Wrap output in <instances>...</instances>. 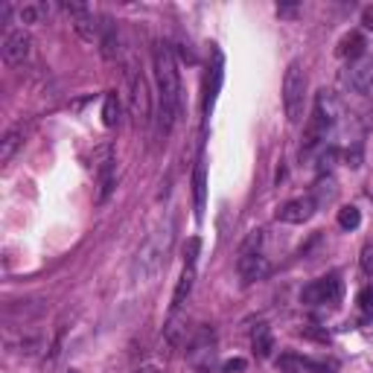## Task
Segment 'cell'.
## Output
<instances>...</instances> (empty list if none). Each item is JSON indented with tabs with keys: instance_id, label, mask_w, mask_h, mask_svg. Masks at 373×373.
Wrapping results in <instances>:
<instances>
[{
	"instance_id": "cell-1",
	"label": "cell",
	"mask_w": 373,
	"mask_h": 373,
	"mask_svg": "<svg viewBox=\"0 0 373 373\" xmlns=\"http://www.w3.org/2000/svg\"><path fill=\"white\" fill-rule=\"evenodd\" d=\"M155 79H158V91H160V132L169 135L172 125L178 120V108H181V73L172 56V47L167 41L155 44Z\"/></svg>"
},
{
	"instance_id": "cell-2",
	"label": "cell",
	"mask_w": 373,
	"mask_h": 373,
	"mask_svg": "<svg viewBox=\"0 0 373 373\" xmlns=\"http://www.w3.org/2000/svg\"><path fill=\"white\" fill-rule=\"evenodd\" d=\"M169 242H172V222L160 224L155 234H149V239L143 242L135 257V280L137 283H149L160 274V268L167 266Z\"/></svg>"
},
{
	"instance_id": "cell-3",
	"label": "cell",
	"mask_w": 373,
	"mask_h": 373,
	"mask_svg": "<svg viewBox=\"0 0 373 373\" xmlns=\"http://www.w3.org/2000/svg\"><path fill=\"white\" fill-rule=\"evenodd\" d=\"M125 79H128V108L137 128H146L152 120V96H149V79H146L143 68H137L135 59H128L125 64Z\"/></svg>"
},
{
	"instance_id": "cell-4",
	"label": "cell",
	"mask_w": 373,
	"mask_h": 373,
	"mask_svg": "<svg viewBox=\"0 0 373 373\" xmlns=\"http://www.w3.org/2000/svg\"><path fill=\"white\" fill-rule=\"evenodd\" d=\"M303 100H306V70L295 59V61H289L286 76H283V108H286L289 123L303 120Z\"/></svg>"
},
{
	"instance_id": "cell-5",
	"label": "cell",
	"mask_w": 373,
	"mask_h": 373,
	"mask_svg": "<svg viewBox=\"0 0 373 373\" xmlns=\"http://www.w3.org/2000/svg\"><path fill=\"white\" fill-rule=\"evenodd\" d=\"M342 298H344V280H342V274H335V271L306 283L300 291L303 306H338Z\"/></svg>"
},
{
	"instance_id": "cell-6",
	"label": "cell",
	"mask_w": 373,
	"mask_h": 373,
	"mask_svg": "<svg viewBox=\"0 0 373 373\" xmlns=\"http://www.w3.org/2000/svg\"><path fill=\"white\" fill-rule=\"evenodd\" d=\"M93 172H96V196L93 201L96 204H105L108 196L114 192V184H117V178H114V169H117V158H114V146L111 143H100L93 149Z\"/></svg>"
},
{
	"instance_id": "cell-7",
	"label": "cell",
	"mask_w": 373,
	"mask_h": 373,
	"mask_svg": "<svg viewBox=\"0 0 373 373\" xmlns=\"http://www.w3.org/2000/svg\"><path fill=\"white\" fill-rule=\"evenodd\" d=\"M64 12L70 15V24L79 38L88 44H100V24H96V15L88 3H64Z\"/></svg>"
},
{
	"instance_id": "cell-8",
	"label": "cell",
	"mask_w": 373,
	"mask_h": 373,
	"mask_svg": "<svg viewBox=\"0 0 373 373\" xmlns=\"http://www.w3.org/2000/svg\"><path fill=\"white\" fill-rule=\"evenodd\" d=\"M187 362L196 367L199 373H207L210 367H213V362H216V342H213V333H207V330H201L199 333V338L190 344V350H187Z\"/></svg>"
},
{
	"instance_id": "cell-9",
	"label": "cell",
	"mask_w": 373,
	"mask_h": 373,
	"mask_svg": "<svg viewBox=\"0 0 373 373\" xmlns=\"http://www.w3.org/2000/svg\"><path fill=\"white\" fill-rule=\"evenodd\" d=\"M344 82L353 93H367L373 88V53H365L362 59L350 61V68L344 73Z\"/></svg>"
},
{
	"instance_id": "cell-10",
	"label": "cell",
	"mask_w": 373,
	"mask_h": 373,
	"mask_svg": "<svg viewBox=\"0 0 373 373\" xmlns=\"http://www.w3.org/2000/svg\"><path fill=\"white\" fill-rule=\"evenodd\" d=\"M315 210H318V204H315L312 196H300V199H291V201L280 204V210L274 216H277V222H283V224H303V222H310L315 216Z\"/></svg>"
},
{
	"instance_id": "cell-11",
	"label": "cell",
	"mask_w": 373,
	"mask_h": 373,
	"mask_svg": "<svg viewBox=\"0 0 373 373\" xmlns=\"http://www.w3.org/2000/svg\"><path fill=\"white\" fill-rule=\"evenodd\" d=\"M32 56V36L26 29H12L3 38V61L6 64H24Z\"/></svg>"
},
{
	"instance_id": "cell-12",
	"label": "cell",
	"mask_w": 373,
	"mask_h": 373,
	"mask_svg": "<svg viewBox=\"0 0 373 373\" xmlns=\"http://www.w3.org/2000/svg\"><path fill=\"white\" fill-rule=\"evenodd\" d=\"M236 271H239L242 283H257V280H266V277H268L271 263H268L263 254H239Z\"/></svg>"
},
{
	"instance_id": "cell-13",
	"label": "cell",
	"mask_w": 373,
	"mask_h": 373,
	"mask_svg": "<svg viewBox=\"0 0 373 373\" xmlns=\"http://www.w3.org/2000/svg\"><path fill=\"white\" fill-rule=\"evenodd\" d=\"M327 123H323L318 114H315V111H312V114H310V120H306V128H303V140H300V160H306V158H310L315 149H318V146L323 143V140H327Z\"/></svg>"
},
{
	"instance_id": "cell-14",
	"label": "cell",
	"mask_w": 373,
	"mask_h": 373,
	"mask_svg": "<svg viewBox=\"0 0 373 373\" xmlns=\"http://www.w3.org/2000/svg\"><path fill=\"white\" fill-rule=\"evenodd\" d=\"M100 53L105 61H114L123 53V41H120V26L111 18H100Z\"/></svg>"
},
{
	"instance_id": "cell-15",
	"label": "cell",
	"mask_w": 373,
	"mask_h": 373,
	"mask_svg": "<svg viewBox=\"0 0 373 373\" xmlns=\"http://www.w3.org/2000/svg\"><path fill=\"white\" fill-rule=\"evenodd\" d=\"M222 79H224V70H222V53H219V56H216V64L210 68V73H207V79H204V114H207V117H210V111H213V105H216Z\"/></svg>"
},
{
	"instance_id": "cell-16",
	"label": "cell",
	"mask_w": 373,
	"mask_h": 373,
	"mask_svg": "<svg viewBox=\"0 0 373 373\" xmlns=\"http://www.w3.org/2000/svg\"><path fill=\"white\" fill-rule=\"evenodd\" d=\"M192 204H196V219H204V207H207V169L204 160H199L192 169Z\"/></svg>"
},
{
	"instance_id": "cell-17",
	"label": "cell",
	"mask_w": 373,
	"mask_h": 373,
	"mask_svg": "<svg viewBox=\"0 0 373 373\" xmlns=\"http://www.w3.org/2000/svg\"><path fill=\"white\" fill-rule=\"evenodd\" d=\"M192 283H196V266H184L181 277L175 283V291H172V303H169V312H178L181 306L187 303L190 291H192Z\"/></svg>"
},
{
	"instance_id": "cell-18",
	"label": "cell",
	"mask_w": 373,
	"mask_h": 373,
	"mask_svg": "<svg viewBox=\"0 0 373 373\" xmlns=\"http://www.w3.org/2000/svg\"><path fill=\"white\" fill-rule=\"evenodd\" d=\"M251 344H254V353L259 356V359H268V356L274 353L277 342H274V333H271L268 323H257L254 333H251Z\"/></svg>"
},
{
	"instance_id": "cell-19",
	"label": "cell",
	"mask_w": 373,
	"mask_h": 373,
	"mask_svg": "<svg viewBox=\"0 0 373 373\" xmlns=\"http://www.w3.org/2000/svg\"><path fill=\"white\" fill-rule=\"evenodd\" d=\"M342 59H350V61H356V59H362L365 53H367V44H365V38H362V32H347V36L338 41V50H335Z\"/></svg>"
},
{
	"instance_id": "cell-20",
	"label": "cell",
	"mask_w": 373,
	"mask_h": 373,
	"mask_svg": "<svg viewBox=\"0 0 373 373\" xmlns=\"http://www.w3.org/2000/svg\"><path fill=\"white\" fill-rule=\"evenodd\" d=\"M21 146H24V125H12L0 140V164H9Z\"/></svg>"
},
{
	"instance_id": "cell-21",
	"label": "cell",
	"mask_w": 373,
	"mask_h": 373,
	"mask_svg": "<svg viewBox=\"0 0 373 373\" xmlns=\"http://www.w3.org/2000/svg\"><path fill=\"white\" fill-rule=\"evenodd\" d=\"M315 114L327 123V125H333L335 123V117H338V102H335V96L330 93V91H318V96H315Z\"/></svg>"
},
{
	"instance_id": "cell-22",
	"label": "cell",
	"mask_w": 373,
	"mask_h": 373,
	"mask_svg": "<svg viewBox=\"0 0 373 373\" xmlns=\"http://www.w3.org/2000/svg\"><path fill=\"white\" fill-rule=\"evenodd\" d=\"M335 196H338V187H335L333 178H330V175H327V178H318V184H315V190H312L315 204H318V207H323V204L335 201Z\"/></svg>"
},
{
	"instance_id": "cell-23",
	"label": "cell",
	"mask_w": 373,
	"mask_h": 373,
	"mask_svg": "<svg viewBox=\"0 0 373 373\" xmlns=\"http://www.w3.org/2000/svg\"><path fill=\"white\" fill-rule=\"evenodd\" d=\"M50 15V9H47L44 3H24L18 9V18L24 26H32V24H44V18Z\"/></svg>"
},
{
	"instance_id": "cell-24",
	"label": "cell",
	"mask_w": 373,
	"mask_h": 373,
	"mask_svg": "<svg viewBox=\"0 0 373 373\" xmlns=\"http://www.w3.org/2000/svg\"><path fill=\"white\" fill-rule=\"evenodd\" d=\"M102 123L108 128H114L120 123V96L117 93H105V102H102Z\"/></svg>"
},
{
	"instance_id": "cell-25",
	"label": "cell",
	"mask_w": 373,
	"mask_h": 373,
	"mask_svg": "<svg viewBox=\"0 0 373 373\" xmlns=\"http://www.w3.org/2000/svg\"><path fill=\"white\" fill-rule=\"evenodd\" d=\"M338 224H342L344 231H356L362 224V213H359V207H342L338 210Z\"/></svg>"
},
{
	"instance_id": "cell-26",
	"label": "cell",
	"mask_w": 373,
	"mask_h": 373,
	"mask_svg": "<svg viewBox=\"0 0 373 373\" xmlns=\"http://www.w3.org/2000/svg\"><path fill=\"white\" fill-rule=\"evenodd\" d=\"M239 254H263V231L254 228V231L245 236V242L239 245Z\"/></svg>"
},
{
	"instance_id": "cell-27",
	"label": "cell",
	"mask_w": 373,
	"mask_h": 373,
	"mask_svg": "<svg viewBox=\"0 0 373 373\" xmlns=\"http://www.w3.org/2000/svg\"><path fill=\"white\" fill-rule=\"evenodd\" d=\"M199 251H201V239L199 236H190L187 245H184V266H196Z\"/></svg>"
},
{
	"instance_id": "cell-28",
	"label": "cell",
	"mask_w": 373,
	"mask_h": 373,
	"mask_svg": "<svg viewBox=\"0 0 373 373\" xmlns=\"http://www.w3.org/2000/svg\"><path fill=\"white\" fill-rule=\"evenodd\" d=\"M359 306H362L365 312H373V283L359 291Z\"/></svg>"
},
{
	"instance_id": "cell-29",
	"label": "cell",
	"mask_w": 373,
	"mask_h": 373,
	"mask_svg": "<svg viewBox=\"0 0 373 373\" xmlns=\"http://www.w3.org/2000/svg\"><path fill=\"white\" fill-rule=\"evenodd\" d=\"M362 271L373 274V245H365V251H362Z\"/></svg>"
},
{
	"instance_id": "cell-30",
	"label": "cell",
	"mask_w": 373,
	"mask_h": 373,
	"mask_svg": "<svg viewBox=\"0 0 373 373\" xmlns=\"http://www.w3.org/2000/svg\"><path fill=\"white\" fill-rule=\"evenodd\" d=\"M347 167H353V169H359V167H362V149H359V146L347 149Z\"/></svg>"
},
{
	"instance_id": "cell-31",
	"label": "cell",
	"mask_w": 373,
	"mask_h": 373,
	"mask_svg": "<svg viewBox=\"0 0 373 373\" xmlns=\"http://www.w3.org/2000/svg\"><path fill=\"white\" fill-rule=\"evenodd\" d=\"M335 158H338V149H327L321 155V172H327L333 164H335Z\"/></svg>"
},
{
	"instance_id": "cell-32",
	"label": "cell",
	"mask_w": 373,
	"mask_h": 373,
	"mask_svg": "<svg viewBox=\"0 0 373 373\" xmlns=\"http://www.w3.org/2000/svg\"><path fill=\"white\" fill-rule=\"evenodd\" d=\"M222 370H224V373H242V370H245V359H231V362H224Z\"/></svg>"
},
{
	"instance_id": "cell-33",
	"label": "cell",
	"mask_w": 373,
	"mask_h": 373,
	"mask_svg": "<svg viewBox=\"0 0 373 373\" xmlns=\"http://www.w3.org/2000/svg\"><path fill=\"white\" fill-rule=\"evenodd\" d=\"M362 24H365V29L373 32V6H367V9L362 12Z\"/></svg>"
},
{
	"instance_id": "cell-34",
	"label": "cell",
	"mask_w": 373,
	"mask_h": 373,
	"mask_svg": "<svg viewBox=\"0 0 373 373\" xmlns=\"http://www.w3.org/2000/svg\"><path fill=\"white\" fill-rule=\"evenodd\" d=\"M70 373H79V370H70Z\"/></svg>"
}]
</instances>
